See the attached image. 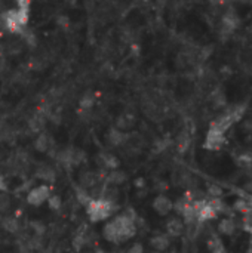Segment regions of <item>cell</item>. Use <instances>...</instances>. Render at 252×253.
Masks as SVG:
<instances>
[{
    "label": "cell",
    "mask_w": 252,
    "mask_h": 253,
    "mask_svg": "<svg viewBox=\"0 0 252 253\" xmlns=\"http://www.w3.org/2000/svg\"><path fill=\"white\" fill-rule=\"evenodd\" d=\"M8 52L9 54H14V55H17V54H20L21 50H23V43L20 42V40H11L9 43H8Z\"/></svg>",
    "instance_id": "26"
},
{
    "label": "cell",
    "mask_w": 252,
    "mask_h": 253,
    "mask_svg": "<svg viewBox=\"0 0 252 253\" xmlns=\"http://www.w3.org/2000/svg\"><path fill=\"white\" fill-rule=\"evenodd\" d=\"M76 197H77V201L80 205H85V206H88L89 203H91V195H89V191H86V190H83V188H77L76 190Z\"/></svg>",
    "instance_id": "24"
},
{
    "label": "cell",
    "mask_w": 252,
    "mask_h": 253,
    "mask_svg": "<svg viewBox=\"0 0 252 253\" xmlns=\"http://www.w3.org/2000/svg\"><path fill=\"white\" fill-rule=\"evenodd\" d=\"M239 27V17L234 11H226L221 17L220 33L223 36H230Z\"/></svg>",
    "instance_id": "3"
},
{
    "label": "cell",
    "mask_w": 252,
    "mask_h": 253,
    "mask_svg": "<svg viewBox=\"0 0 252 253\" xmlns=\"http://www.w3.org/2000/svg\"><path fill=\"white\" fill-rule=\"evenodd\" d=\"M36 176L42 181H46V182H54L57 175H55V170L50 168V166H40L37 170H36Z\"/></svg>",
    "instance_id": "11"
},
{
    "label": "cell",
    "mask_w": 252,
    "mask_h": 253,
    "mask_svg": "<svg viewBox=\"0 0 252 253\" xmlns=\"http://www.w3.org/2000/svg\"><path fill=\"white\" fill-rule=\"evenodd\" d=\"M11 206H12L11 197H9L6 192H0V213H6V212H9Z\"/></svg>",
    "instance_id": "23"
},
{
    "label": "cell",
    "mask_w": 252,
    "mask_h": 253,
    "mask_svg": "<svg viewBox=\"0 0 252 253\" xmlns=\"http://www.w3.org/2000/svg\"><path fill=\"white\" fill-rule=\"evenodd\" d=\"M155 253H159V252H155Z\"/></svg>",
    "instance_id": "39"
},
{
    "label": "cell",
    "mask_w": 252,
    "mask_h": 253,
    "mask_svg": "<svg viewBox=\"0 0 252 253\" xmlns=\"http://www.w3.org/2000/svg\"><path fill=\"white\" fill-rule=\"evenodd\" d=\"M93 104H95V96H93V93L88 92V93H85L82 96V99H80V108L82 110L88 111V110H91L93 107Z\"/></svg>",
    "instance_id": "19"
},
{
    "label": "cell",
    "mask_w": 252,
    "mask_h": 253,
    "mask_svg": "<svg viewBox=\"0 0 252 253\" xmlns=\"http://www.w3.org/2000/svg\"><path fill=\"white\" fill-rule=\"evenodd\" d=\"M28 126H30L31 132H42L45 127V119L42 116H34L33 119H30Z\"/></svg>",
    "instance_id": "22"
},
{
    "label": "cell",
    "mask_w": 252,
    "mask_h": 253,
    "mask_svg": "<svg viewBox=\"0 0 252 253\" xmlns=\"http://www.w3.org/2000/svg\"><path fill=\"white\" fill-rule=\"evenodd\" d=\"M155 188H156V191L163 192V191H166V190H168V184H166V182H158Z\"/></svg>",
    "instance_id": "33"
},
{
    "label": "cell",
    "mask_w": 252,
    "mask_h": 253,
    "mask_svg": "<svg viewBox=\"0 0 252 253\" xmlns=\"http://www.w3.org/2000/svg\"><path fill=\"white\" fill-rule=\"evenodd\" d=\"M237 230V222L233 219V218H223L218 224V231L223 234V235H233Z\"/></svg>",
    "instance_id": "7"
},
{
    "label": "cell",
    "mask_w": 252,
    "mask_h": 253,
    "mask_svg": "<svg viewBox=\"0 0 252 253\" xmlns=\"http://www.w3.org/2000/svg\"><path fill=\"white\" fill-rule=\"evenodd\" d=\"M135 123V116L134 114H123L120 117H117L116 120V129L120 132H125L128 129H131Z\"/></svg>",
    "instance_id": "12"
},
{
    "label": "cell",
    "mask_w": 252,
    "mask_h": 253,
    "mask_svg": "<svg viewBox=\"0 0 252 253\" xmlns=\"http://www.w3.org/2000/svg\"><path fill=\"white\" fill-rule=\"evenodd\" d=\"M145 195H147L145 188H144V190H138V197H145Z\"/></svg>",
    "instance_id": "36"
},
{
    "label": "cell",
    "mask_w": 252,
    "mask_h": 253,
    "mask_svg": "<svg viewBox=\"0 0 252 253\" xmlns=\"http://www.w3.org/2000/svg\"><path fill=\"white\" fill-rule=\"evenodd\" d=\"M242 224H243V228L252 234V201L249 203V208L248 211L243 213V218H242Z\"/></svg>",
    "instance_id": "21"
},
{
    "label": "cell",
    "mask_w": 252,
    "mask_h": 253,
    "mask_svg": "<svg viewBox=\"0 0 252 253\" xmlns=\"http://www.w3.org/2000/svg\"><path fill=\"white\" fill-rule=\"evenodd\" d=\"M6 188H8V185L5 182V178L2 173H0V191H6Z\"/></svg>",
    "instance_id": "35"
},
{
    "label": "cell",
    "mask_w": 252,
    "mask_h": 253,
    "mask_svg": "<svg viewBox=\"0 0 252 253\" xmlns=\"http://www.w3.org/2000/svg\"><path fill=\"white\" fill-rule=\"evenodd\" d=\"M125 181H126V173H125L123 170L116 169V170H112V172L107 175V182L112 184L113 187L120 185V184H123Z\"/></svg>",
    "instance_id": "13"
},
{
    "label": "cell",
    "mask_w": 252,
    "mask_h": 253,
    "mask_svg": "<svg viewBox=\"0 0 252 253\" xmlns=\"http://www.w3.org/2000/svg\"><path fill=\"white\" fill-rule=\"evenodd\" d=\"M150 244L153 246V249H156L159 252H163V250H166L169 247L171 240H169L168 234H158V235H155L153 238L150 240Z\"/></svg>",
    "instance_id": "9"
},
{
    "label": "cell",
    "mask_w": 252,
    "mask_h": 253,
    "mask_svg": "<svg viewBox=\"0 0 252 253\" xmlns=\"http://www.w3.org/2000/svg\"><path fill=\"white\" fill-rule=\"evenodd\" d=\"M190 135H188V132H183L180 136H178V139H177V148H178V151L180 153H184V151H187V148L190 147Z\"/></svg>",
    "instance_id": "18"
},
{
    "label": "cell",
    "mask_w": 252,
    "mask_h": 253,
    "mask_svg": "<svg viewBox=\"0 0 252 253\" xmlns=\"http://www.w3.org/2000/svg\"><path fill=\"white\" fill-rule=\"evenodd\" d=\"M50 147H52V139H50L46 133H40L34 142V148L40 153H49Z\"/></svg>",
    "instance_id": "10"
},
{
    "label": "cell",
    "mask_w": 252,
    "mask_h": 253,
    "mask_svg": "<svg viewBox=\"0 0 252 253\" xmlns=\"http://www.w3.org/2000/svg\"><path fill=\"white\" fill-rule=\"evenodd\" d=\"M2 227H3L8 232L14 234V232H17V231L20 230V222H18V219L14 218V216H6V218H3V221H2Z\"/></svg>",
    "instance_id": "15"
},
{
    "label": "cell",
    "mask_w": 252,
    "mask_h": 253,
    "mask_svg": "<svg viewBox=\"0 0 252 253\" xmlns=\"http://www.w3.org/2000/svg\"><path fill=\"white\" fill-rule=\"evenodd\" d=\"M208 249H209L211 253H226L221 240H220L218 237H215V235H212V237L208 240Z\"/></svg>",
    "instance_id": "17"
},
{
    "label": "cell",
    "mask_w": 252,
    "mask_h": 253,
    "mask_svg": "<svg viewBox=\"0 0 252 253\" xmlns=\"http://www.w3.org/2000/svg\"><path fill=\"white\" fill-rule=\"evenodd\" d=\"M153 209H155L159 215L165 216V215L171 213V211L174 209V203L171 201L169 197H166V195H163V194H159V195L153 200Z\"/></svg>",
    "instance_id": "5"
},
{
    "label": "cell",
    "mask_w": 252,
    "mask_h": 253,
    "mask_svg": "<svg viewBox=\"0 0 252 253\" xmlns=\"http://www.w3.org/2000/svg\"><path fill=\"white\" fill-rule=\"evenodd\" d=\"M117 209L116 205H112L109 201H104V200H91V203L86 206V212H88V216L92 222H99V221H104L107 218H110L115 211Z\"/></svg>",
    "instance_id": "1"
},
{
    "label": "cell",
    "mask_w": 252,
    "mask_h": 253,
    "mask_svg": "<svg viewBox=\"0 0 252 253\" xmlns=\"http://www.w3.org/2000/svg\"><path fill=\"white\" fill-rule=\"evenodd\" d=\"M49 197H50V188L47 185H39L28 191L27 203L31 206H40L45 203V201H47Z\"/></svg>",
    "instance_id": "2"
},
{
    "label": "cell",
    "mask_w": 252,
    "mask_h": 253,
    "mask_svg": "<svg viewBox=\"0 0 252 253\" xmlns=\"http://www.w3.org/2000/svg\"><path fill=\"white\" fill-rule=\"evenodd\" d=\"M128 253H144V247H142L139 243H135V244L128 250Z\"/></svg>",
    "instance_id": "31"
},
{
    "label": "cell",
    "mask_w": 252,
    "mask_h": 253,
    "mask_svg": "<svg viewBox=\"0 0 252 253\" xmlns=\"http://www.w3.org/2000/svg\"><path fill=\"white\" fill-rule=\"evenodd\" d=\"M223 194V190L217 185H208V195L211 198H220Z\"/></svg>",
    "instance_id": "28"
},
{
    "label": "cell",
    "mask_w": 252,
    "mask_h": 253,
    "mask_svg": "<svg viewBox=\"0 0 252 253\" xmlns=\"http://www.w3.org/2000/svg\"><path fill=\"white\" fill-rule=\"evenodd\" d=\"M134 185H135L137 190H144V188H145V179H144L142 176H138V178L134 181Z\"/></svg>",
    "instance_id": "30"
},
{
    "label": "cell",
    "mask_w": 252,
    "mask_h": 253,
    "mask_svg": "<svg viewBox=\"0 0 252 253\" xmlns=\"http://www.w3.org/2000/svg\"><path fill=\"white\" fill-rule=\"evenodd\" d=\"M224 144H226V135H224V133L217 132V130H214V129H209V130H208V135H206V139H205V148H206V149L217 151V149H220Z\"/></svg>",
    "instance_id": "4"
},
{
    "label": "cell",
    "mask_w": 252,
    "mask_h": 253,
    "mask_svg": "<svg viewBox=\"0 0 252 253\" xmlns=\"http://www.w3.org/2000/svg\"><path fill=\"white\" fill-rule=\"evenodd\" d=\"M246 253H252V240H251L249 246H248V250H246Z\"/></svg>",
    "instance_id": "37"
},
{
    "label": "cell",
    "mask_w": 252,
    "mask_h": 253,
    "mask_svg": "<svg viewBox=\"0 0 252 253\" xmlns=\"http://www.w3.org/2000/svg\"><path fill=\"white\" fill-rule=\"evenodd\" d=\"M99 159L103 162V165L107 168V169H112V170H116L117 166H119V159L113 154H107V153H101L99 154Z\"/></svg>",
    "instance_id": "14"
},
{
    "label": "cell",
    "mask_w": 252,
    "mask_h": 253,
    "mask_svg": "<svg viewBox=\"0 0 252 253\" xmlns=\"http://www.w3.org/2000/svg\"><path fill=\"white\" fill-rule=\"evenodd\" d=\"M31 228L34 230V232H36V235L37 237H40V235H43V232L46 231V227L42 224V222H31Z\"/></svg>",
    "instance_id": "29"
},
{
    "label": "cell",
    "mask_w": 252,
    "mask_h": 253,
    "mask_svg": "<svg viewBox=\"0 0 252 253\" xmlns=\"http://www.w3.org/2000/svg\"><path fill=\"white\" fill-rule=\"evenodd\" d=\"M236 163L242 169H249L252 166V156L249 153H242L236 157Z\"/></svg>",
    "instance_id": "20"
},
{
    "label": "cell",
    "mask_w": 252,
    "mask_h": 253,
    "mask_svg": "<svg viewBox=\"0 0 252 253\" xmlns=\"http://www.w3.org/2000/svg\"><path fill=\"white\" fill-rule=\"evenodd\" d=\"M57 22L61 25V27H64V28H67L69 27V24H70V20L67 18V17H64V15H61V17H58V20H57Z\"/></svg>",
    "instance_id": "32"
},
{
    "label": "cell",
    "mask_w": 252,
    "mask_h": 253,
    "mask_svg": "<svg viewBox=\"0 0 252 253\" xmlns=\"http://www.w3.org/2000/svg\"><path fill=\"white\" fill-rule=\"evenodd\" d=\"M96 253H109V252H104V250H101V249H98V250H96Z\"/></svg>",
    "instance_id": "38"
},
{
    "label": "cell",
    "mask_w": 252,
    "mask_h": 253,
    "mask_svg": "<svg viewBox=\"0 0 252 253\" xmlns=\"http://www.w3.org/2000/svg\"><path fill=\"white\" fill-rule=\"evenodd\" d=\"M47 205H49V208L52 209V211H60L61 206H63V200H61L60 195H50L47 198Z\"/></svg>",
    "instance_id": "25"
},
{
    "label": "cell",
    "mask_w": 252,
    "mask_h": 253,
    "mask_svg": "<svg viewBox=\"0 0 252 253\" xmlns=\"http://www.w3.org/2000/svg\"><path fill=\"white\" fill-rule=\"evenodd\" d=\"M103 234L106 237V240L112 241V243H117V228L116 225L112 222H109L107 225H104V230H103Z\"/></svg>",
    "instance_id": "16"
},
{
    "label": "cell",
    "mask_w": 252,
    "mask_h": 253,
    "mask_svg": "<svg viewBox=\"0 0 252 253\" xmlns=\"http://www.w3.org/2000/svg\"><path fill=\"white\" fill-rule=\"evenodd\" d=\"M126 138H128V133L120 132V130H117L116 127H113V129L109 132V135H107V139H109V142H110L113 147L125 145V144H126Z\"/></svg>",
    "instance_id": "8"
},
{
    "label": "cell",
    "mask_w": 252,
    "mask_h": 253,
    "mask_svg": "<svg viewBox=\"0 0 252 253\" xmlns=\"http://www.w3.org/2000/svg\"><path fill=\"white\" fill-rule=\"evenodd\" d=\"M166 231H168V235L180 237L185 231V225H184L183 219L174 216V218H169L168 219V222H166Z\"/></svg>",
    "instance_id": "6"
},
{
    "label": "cell",
    "mask_w": 252,
    "mask_h": 253,
    "mask_svg": "<svg viewBox=\"0 0 252 253\" xmlns=\"http://www.w3.org/2000/svg\"><path fill=\"white\" fill-rule=\"evenodd\" d=\"M85 160H86L85 151H82L79 148H74V151H73V166H77V165H80Z\"/></svg>",
    "instance_id": "27"
},
{
    "label": "cell",
    "mask_w": 252,
    "mask_h": 253,
    "mask_svg": "<svg viewBox=\"0 0 252 253\" xmlns=\"http://www.w3.org/2000/svg\"><path fill=\"white\" fill-rule=\"evenodd\" d=\"M131 55H134V57L139 55V46L138 44H132L131 46Z\"/></svg>",
    "instance_id": "34"
}]
</instances>
